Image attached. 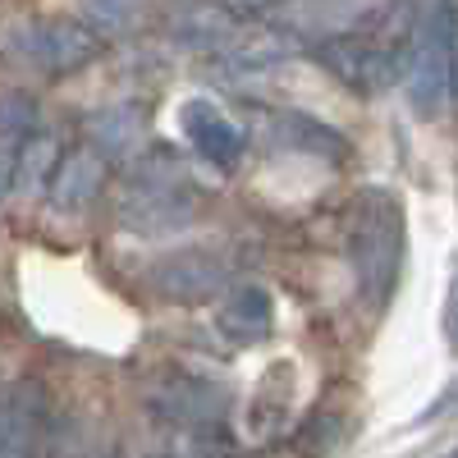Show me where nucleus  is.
I'll return each mask as SVG.
<instances>
[{"instance_id":"1","label":"nucleus","mask_w":458,"mask_h":458,"mask_svg":"<svg viewBox=\"0 0 458 458\" xmlns=\"http://www.w3.org/2000/svg\"><path fill=\"white\" fill-rule=\"evenodd\" d=\"M349 261L353 284L371 317H380L394 298L403 266V207L386 188H362L349 211Z\"/></svg>"},{"instance_id":"2","label":"nucleus","mask_w":458,"mask_h":458,"mask_svg":"<svg viewBox=\"0 0 458 458\" xmlns=\"http://www.w3.org/2000/svg\"><path fill=\"white\" fill-rule=\"evenodd\" d=\"M114 216L138 234H170L198 220V183L174 151L157 147L129 170L114 198Z\"/></svg>"},{"instance_id":"3","label":"nucleus","mask_w":458,"mask_h":458,"mask_svg":"<svg viewBox=\"0 0 458 458\" xmlns=\"http://www.w3.org/2000/svg\"><path fill=\"white\" fill-rule=\"evenodd\" d=\"M403 88L422 120L445 114L458 92V5L449 0L412 10V28L403 37Z\"/></svg>"},{"instance_id":"4","label":"nucleus","mask_w":458,"mask_h":458,"mask_svg":"<svg viewBox=\"0 0 458 458\" xmlns=\"http://www.w3.org/2000/svg\"><path fill=\"white\" fill-rule=\"evenodd\" d=\"M225 390L211 386L207 376L193 371H165L161 380H151L147 390V412L183 440H216L225 436Z\"/></svg>"},{"instance_id":"5","label":"nucleus","mask_w":458,"mask_h":458,"mask_svg":"<svg viewBox=\"0 0 458 458\" xmlns=\"http://www.w3.org/2000/svg\"><path fill=\"white\" fill-rule=\"evenodd\" d=\"M14 55L42 73H79L83 64H92L101 55V37L73 19L60 23H32L14 32Z\"/></svg>"},{"instance_id":"6","label":"nucleus","mask_w":458,"mask_h":458,"mask_svg":"<svg viewBox=\"0 0 458 458\" xmlns=\"http://www.w3.org/2000/svg\"><path fill=\"white\" fill-rule=\"evenodd\" d=\"M147 280L161 298L202 302V298L220 293L229 280H234V261H229L225 252H211V248H179V252H165L157 266H151Z\"/></svg>"},{"instance_id":"7","label":"nucleus","mask_w":458,"mask_h":458,"mask_svg":"<svg viewBox=\"0 0 458 458\" xmlns=\"http://www.w3.org/2000/svg\"><path fill=\"white\" fill-rule=\"evenodd\" d=\"M317 60L344 88H353L362 97L386 92L403 73V51L376 47V42H367V37H339V42H326V47H317Z\"/></svg>"},{"instance_id":"8","label":"nucleus","mask_w":458,"mask_h":458,"mask_svg":"<svg viewBox=\"0 0 458 458\" xmlns=\"http://www.w3.org/2000/svg\"><path fill=\"white\" fill-rule=\"evenodd\" d=\"M51 408L37 380H19L0 399V458H47Z\"/></svg>"},{"instance_id":"9","label":"nucleus","mask_w":458,"mask_h":458,"mask_svg":"<svg viewBox=\"0 0 458 458\" xmlns=\"http://www.w3.org/2000/svg\"><path fill=\"white\" fill-rule=\"evenodd\" d=\"M179 129L183 138L193 142V151L202 161H211L216 170H234L239 157L248 151V133L239 129V120H229V114L207 101V97H193V101H183L179 110Z\"/></svg>"},{"instance_id":"10","label":"nucleus","mask_w":458,"mask_h":458,"mask_svg":"<svg viewBox=\"0 0 458 458\" xmlns=\"http://www.w3.org/2000/svg\"><path fill=\"white\" fill-rule=\"evenodd\" d=\"M266 138H271L280 151H302V157H317V161H349V142H344L339 129L312 120L308 110H276L266 114Z\"/></svg>"},{"instance_id":"11","label":"nucleus","mask_w":458,"mask_h":458,"mask_svg":"<svg viewBox=\"0 0 458 458\" xmlns=\"http://www.w3.org/2000/svg\"><path fill=\"white\" fill-rule=\"evenodd\" d=\"M216 330L229 344H239V349H252V344L271 339V330H276V302H271V293H266L261 284H234L225 293L220 312H216Z\"/></svg>"},{"instance_id":"12","label":"nucleus","mask_w":458,"mask_h":458,"mask_svg":"<svg viewBox=\"0 0 458 458\" xmlns=\"http://www.w3.org/2000/svg\"><path fill=\"white\" fill-rule=\"evenodd\" d=\"M106 170H110V161L97 157L92 147L64 151L60 165H55V174H51V183H47L51 207H55V211H83V207H92L97 193L106 188Z\"/></svg>"},{"instance_id":"13","label":"nucleus","mask_w":458,"mask_h":458,"mask_svg":"<svg viewBox=\"0 0 458 458\" xmlns=\"http://www.w3.org/2000/svg\"><path fill=\"white\" fill-rule=\"evenodd\" d=\"M170 28H174V37L183 47H198V51H220L229 37L239 32V19H234V10L229 5H179L174 10V19H170Z\"/></svg>"},{"instance_id":"14","label":"nucleus","mask_w":458,"mask_h":458,"mask_svg":"<svg viewBox=\"0 0 458 458\" xmlns=\"http://www.w3.org/2000/svg\"><path fill=\"white\" fill-rule=\"evenodd\" d=\"M88 129H92V151H97V157H106V161L124 157V151L138 147L142 110L138 106H106V110H97L88 120Z\"/></svg>"},{"instance_id":"15","label":"nucleus","mask_w":458,"mask_h":458,"mask_svg":"<svg viewBox=\"0 0 458 458\" xmlns=\"http://www.w3.org/2000/svg\"><path fill=\"white\" fill-rule=\"evenodd\" d=\"M60 165V151L47 133H32L14 147V193H37L42 183H51Z\"/></svg>"},{"instance_id":"16","label":"nucleus","mask_w":458,"mask_h":458,"mask_svg":"<svg viewBox=\"0 0 458 458\" xmlns=\"http://www.w3.org/2000/svg\"><path fill=\"white\" fill-rule=\"evenodd\" d=\"M344 436H349V422H344L339 412H312L308 422H302L298 431H293V449L302 454V458H326V454H335L339 445H344Z\"/></svg>"},{"instance_id":"17","label":"nucleus","mask_w":458,"mask_h":458,"mask_svg":"<svg viewBox=\"0 0 458 458\" xmlns=\"http://www.w3.org/2000/svg\"><path fill=\"white\" fill-rule=\"evenodd\" d=\"M79 19H83V28H92L97 37H101V32L120 37V32H129L133 23H142V10H138V5H120V0H101V5H79Z\"/></svg>"},{"instance_id":"18","label":"nucleus","mask_w":458,"mask_h":458,"mask_svg":"<svg viewBox=\"0 0 458 458\" xmlns=\"http://www.w3.org/2000/svg\"><path fill=\"white\" fill-rule=\"evenodd\" d=\"M32 124H37V106H32V97H23V92L0 97V133L14 138V142H23V138H32Z\"/></svg>"},{"instance_id":"19","label":"nucleus","mask_w":458,"mask_h":458,"mask_svg":"<svg viewBox=\"0 0 458 458\" xmlns=\"http://www.w3.org/2000/svg\"><path fill=\"white\" fill-rule=\"evenodd\" d=\"M445 330H449V344L458 349V271H454V284H449V308H445Z\"/></svg>"},{"instance_id":"20","label":"nucleus","mask_w":458,"mask_h":458,"mask_svg":"<svg viewBox=\"0 0 458 458\" xmlns=\"http://www.w3.org/2000/svg\"><path fill=\"white\" fill-rule=\"evenodd\" d=\"M10 188H14V151L0 147V198H5Z\"/></svg>"},{"instance_id":"21","label":"nucleus","mask_w":458,"mask_h":458,"mask_svg":"<svg viewBox=\"0 0 458 458\" xmlns=\"http://www.w3.org/2000/svg\"><path fill=\"white\" fill-rule=\"evenodd\" d=\"M445 458H458V449H454V454H445Z\"/></svg>"}]
</instances>
